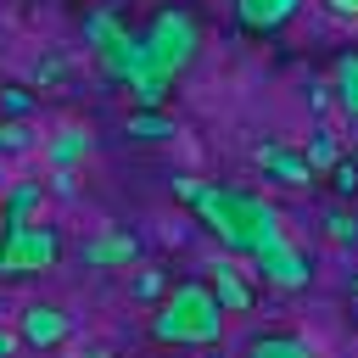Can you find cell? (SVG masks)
Segmentation results:
<instances>
[{"mask_svg":"<svg viewBox=\"0 0 358 358\" xmlns=\"http://www.w3.org/2000/svg\"><path fill=\"white\" fill-rule=\"evenodd\" d=\"M190 213H196V224L213 235V241H224V252H235V257H263L268 246H280L285 241V218H280V207L268 201V196H257V190H241V185H196V196L185 201Z\"/></svg>","mask_w":358,"mask_h":358,"instance_id":"obj_1","label":"cell"},{"mask_svg":"<svg viewBox=\"0 0 358 358\" xmlns=\"http://www.w3.org/2000/svg\"><path fill=\"white\" fill-rule=\"evenodd\" d=\"M162 291H168L162 285V268H140L134 274V302H162Z\"/></svg>","mask_w":358,"mask_h":358,"instance_id":"obj_23","label":"cell"},{"mask_svg":"<svg viewBox=\"0 0 358 358\" xmlns=\"http://www.w3.org/2000/svg\"><path fill=\"white\" fill-rule=\"evenodd\" d=\"M78 257H84V268H134L140 263V241L129 229H101V235H90L78 246Z\"/></svg>","mask_w":358,"mask_h":358,"instance_id":"obj_9","label":"cell"},{"mask_svg":"<svg viewBox=\"0 0 358 358\" xmlns=\"http://www.w3.org/2000/svg\"><path fill=\"white\" fill-rule=\"evenodd\" d=\"M224 302L207 280H173L162 302L151 308V341L157 347H213L224 336Z\"/></svg>","mask_w":358,"mask_h":358,"instance_id":"obj_2","label":"cell"},{"mask_svg":"<svg viewBox=\"0 0 358 358\" xmlns=\"http://www.w3.org/2000/svg\"><path fill=\"white\" fill-rule=\"evenodd\" d=\"M324 241L330 246H358V213L352 207H330L324 213Z\"/></svg>","mask_w":358,"mask_h":358,"instance_id":"obj_19","label":"cell"},{"mask_svg":"<svg viewBox=\"0 0 358 358\" xmlns=\"http://www.w3.org/2000/svg\"><path fill=\"white\" fill-rule=\"evenodd\" d=\"M302 6H308V0H235V22H241V34L268 39V34H280L285 22H296Z\"/></svg>","mask_w":358,"mask_h":358,"instance_id":"obj_8","label":"cell"},{"mask_svg":"<svg viewBox=\"0 0 358 358\" xmlns=\"http://www.w3.org/2000/svg\"><path fill=\"white\" fill-rule=\"evenodd\" d=\"M246 358H319V352L302 336H291V330H268V336H252Z\"/></svg>","mask_w":358,"mask_h":358,"instance_id":"obj_16","label":"cell"},{"mask_svg":"<svg viewBox=\"0 0 358 358\" xmlns=\"http://www.w3.org/2000/svg\"><path fill=\"white\" fill-rule=\"evenodd\" d=\"M106 6H117V0H106Z\"/></svg>","mask_w":358,"mask_h":358,"instance_id":"obj_30","label":"cell"},{"mask_svg":"<svg viewBox=\"0 0 358 358\" xmlns=\"http://www.w3.org/2000/svg\"><path fill=\"white\" fill-rule=\"evenodd\" d=\"M196 185H201V179H190V173H179V179H173V196H179V201H190V196H196Z\"/></svg>","mask_w":358,"mask_h":358,"instance_id":"obj_27","label":"cell"},{"mask_svg":"<svg viewBox=\"0 0 358 358\" xmlns=\"http://www.w3.org/2000/svg\"><path fill=\"white\" fill-rule=\"evenodd\" d=\"M140 34H145L157 67H162L173 84H179V73H190V62L201 56V17H196L190 6H162Z\"/></svg>","mask_w":358,"mask_h":358,"instance_id":"obj_3","label":"cell"},{"mask_svg":"<svg viewBox=\"0 0 358 358\" xmlns=\"http://www.w3.org/2000/svg\"><path fill=\"white\" fill-rule=\"evenodd\" d=\"M330 95H336V112L358 129V45L336 50V62H330Z\"/></svg>","mask_w":358,"mask_h":358,"instance_id":"obj_10","label":"cell"},{"mask_svg":"<svg viewBox=\"0 0 358 358\" xmlns=\"http://www.w3.org/2000/svg\"><path fill=\"white\" fill-rule=\"evenodd\" d=\"M39 207H45V185H39V179H11V185H6V196H0V224H6V229L34 224V218H39Z\"/></svg>","mask_w":358,"mask_h":358,"instance_id":"obj_11","label":"cell"},{"mask_svg":"<svg viewBox=\"0 0 358 358\" xmlns=\"http://www.w3.org/2000/svg\"><path fill=\"white\" fill-rule=\"evenodd\" d=\"M330 17H341V22H358V0H319Z\"/></svg>","mask_w":358,"mask_h":358,"instance_id":"obj_24","label":"cell"},{"mask_svg":"<svg viewBox=\"0 0 358 358\" xmlns=\"http://www.w3.org/2000/svg\"><path fill=\"white\" fill-rule=\"evenodd\" d=\"M302 157H308V168H313V173H330V168L341 162V140H336L330 129H313V134H308V145H302Z\"/></svg>","mask_w":358,"mask_h":358,"instance_id":"obj_17","label":"cell"},{"mask_svg":"<svg viewBox=\"0 0 358 358\" xmlns=\"http://www.w3.org/2000/svg\"><path fill=\"white\" fill-rule=\"evenodd\" d=\"M17 336H22V347H62L67 336H73V313L67 308H56V302H28L22 313H17Z\"/></svg>","mask_w":358,"mask_h":358,"instance_id":"obj_6","label":"cell"},{"mask_svg":"<svg viewBox=\"0 0 358 358\" xmlns=\"http://www.w3.org/2000/svg\"><path fill=\"white\" fill-rule=\"evenodd\" d=\"M123 28H129V22H123V17H117V6H106V0H95V6L78 17V34H84L90 56H95V50H106V45H112Z\"/></svg>","mask_w":358,"mask_h":358,"instance_id":"obj_12","label":"cell"},{"mask_svg":"<svg viewBox=\"0 0 358 358\" xmlns=\"http://www.w3.org/2000/svg\"><path fill=\"white\" fill-rule=\"evenodd\" d=\"M352 162H358V145H352Z\"/></svg>","mask_w":358,"mask_h":358,"instance_id":"obj_29","label":"cell"},{"mask_svg":"<svg viewBox=\"0 0 358 358\" xmlns=\"http://www.w3.org/2000/svg\"><path fill=\"white\" fill-rule=\"evenodd\" d=\"M330 185H336V196H341V201H352V196H358V162H352V157H341V162L330 168Z\"/></svg>","mask_w":358,"mask_h":358,"instance_id":"obj_22","label":"cell"},{"mask_svg":"<svg viewBox=\"0 0 358 358\" xmlns=\"http://www.w3.org/2000/svg\"><path fill=\"white\" fill-rule=\"evenodd\" d=\"M34 112V90L28 84H0V117H28Z\"/></svg>","mask_w":358,"mask_h":358,"instance_id":"obj_21","label":"cell"},{"mask_svg":"<svg viewBox=\"0 0 358 358\" xmlns=\"http://www.w3.org/2000/svg\"><path fill=\"white\" fill-rule=\"evenodd\" d=\"M67 84H73L67 56H56V50H50V56H39V62H34V90H56V95H62Z\"/></svg>","mask_w":358,"mask_h":358,"instance_id":"obj_18","label":"cell"},{"mask_svg":"<svg viewBox=\"0 0 358 358\" xmlns=\"http://www.w3.org/2000/svg\"><path fill=\"white\" fill-rule=\"evenodd\" d=\"M90 157V129L84 123H62L50 140H45V162L50 168H78Z\"/></svg>","mask_w":358,"mask_h":358,"instance_id":"obj_13","label":"cell"},{"mask_svg":"<svg viewBox=\"0 0 358 358\" xmlns=\"http://www.w3.org/2000/svg\"><path fill=\"white\" fill-rule=\"evenodd\" d=\"M252 263H257V274H263L268 291H302V285H313V263H308V252L291 246V241L268 246V252L252 257Z\"/></svg>","mask_w":358,"mask_h":358,"instance_id":"obj_5","label":"cell"},{"mask_svg":"<svg viewBox=\"0 0 358 358\" xmlns=\"http://www.w3.org/2000/svg\"><path fill=\"white\" fill-rule=\"evenodd\" d=\"M352 296H358V274H352Z\"/></svg>","mask_w":358,"mask_h":358,"instance_id":"obj_28","label":"cell"},{"mask_svg":"<svg viewBox=\"0 0 358 358\" xmlns=\"http://www.w3.org/2000/svg\"><path fill=\"white\" fill-rule=\"evenodd\" d=\"M62 263V235L50 224H17V229H0V285H17V280H34V274H50Z\"/></svg>","mask_w":358,"mask_h":358,"instance_id":"obj_4","label":"cell"},{"mask_svg":"<svg viewBox=\"0 0 358 358\" xmlns=\"http://www.w3.org/2000/svg\"><path fill=\"white\" fill-rule=\"evenodd\" d=\"M17 347H22V336H17V330H11V324H0V358H11V352H17Z\"/></svg>","mask_w":358,"mask_h":358,"instance_id":"obj_26","label":"cell"},{"mask_svg":"<svg viewBox=\"0 0 358 358\" xmlns=\"http://www.w3.org/2000/svg\"><path fill=\"white\" fill-rule=\"evenodd\" d=\"M207 285H213V296L224 302V313H252V285L241 280V268H229V263H218L213 274H207Z\"/></svg>","mask_w":358,"mask_h":358,"instance_id":"obj_14","label":"cell"},{"mask_svg":"<svg viewBox=\"0 0 358 358\" xmlns=\"http://www.w3.org/2000/svg\"><path fill=\"white\" fill-rule=\"evenodd\" d=\"M308 106H313V112H324V106H336V95H330V84H313V90H308Z\"/></svg>","mask_w":358,"mask_h":358,"instance_id":"obj_25","label":"cell"},{"mask_svg":"<svg viewBox=\"0 0 358 358\" xmlns=\"http://www.w3.org/2000/svg\"><path fill=\"white\" fill-rule=\"evenodd\" d=\"M22 151H34L28 117H0V157H22Z\"/></svg>","mask_w":358,"mask_h":358,"instance_id":"obj_20","label":"cell"},{"mask_svg":"<svg viewBox=\"0 0 358 358\" xmlns=\"http://www.w3.org/2000/svg\"><path fill=\"white\" fill-rule=\"evenodd\" d=\"M252 162H257L274 185H285V190H308V185L319 179V173L308 168V157H302L296 145H280V140H263V145L252 151Z\"/></svg>","mask_w":358,"mask_h":358,"instance_id":"obj_7","label":"cell"},{"mask_svg":"<svg viewBox=\"0 0 358 358\" xmlns=\"http://www.w3.org/2000/svg\"><path fill=\"white\" fill-rule=\"evenodd\" d=\"M123 129H129L134 140H145V145H162V140H173V134H179V129H173V117H168L162 106H134Z\"/></svg>","mask_w":358,"mask_h":358,"instance_id":"obj_15","label":"cell"}]
</instances>
